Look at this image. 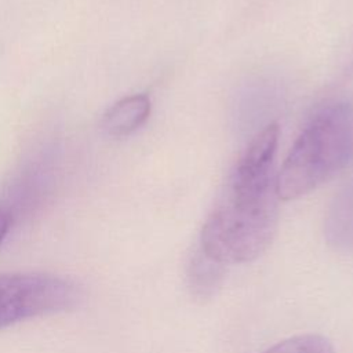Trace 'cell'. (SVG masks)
<instances>
[{
    "label": "cell",
    "mask_w": 353,
    "mask_h": 353,
    "mask_svg": "<svg viewBox=\"0 0 353 353\" xmlns=\"http://www.w3.org/2000/svg\"><path fill=\"white\" fill-rule=\"evenodd\" d=\"M279 135V125L272 123L252 138L203 225L199 247L225 265L254 261L276 233Z\"/></svg>",
    "instance_id": "6da1fadb"
},
{
    "label": "cell",
    "mask_w": 353,
    "mask_h": 353,
    "mask_svg": "<svg viewBox=\"0 0 353 353\" xmlns=\"http://www.w3.org/2000/svg\"><path fill=\"white\" fill-rule=\"evenodd\" d=\"M353 159V106L335 102L321 108L288 152L276 185L280 200L298 199L327 182Z\"/></svg>",
    "instance_id": "7a4b0ae2"
},
{
    "label": "cell",
    "mask_w": 353,
    "mask_h": 353,
    "mask_svg": "<svg viewBox=\"0 0 353 353\" xmlns=\"http://www.w3.org/2000/svg\"><path fill=\"white\" fill-rule=\"evenodd\" d=\"M81 287L62 276L43 272L0 274V331L25 320L76 307Z\"/></svg>",
    "instance_id": "3957f363"
},
{
    "label": "cell",
    "mask_w": 353,
    "mask_h": 353,
    "mask_svg": "<svg viewBox=\"0 0 353 353\" xmlns=\"http://www.w3.org/2000/svg\"><path fill=\"white\" fill-rule=\"evenodd\" d=\"M150 109V98L146 94L124 97L103 113L101 127L109 137L130 135L148 120Z\"/></svg>",
    "instance_id": "277c9868"
},
{
    "label": "cell",
    "mask_w": 353,
    "mask_h": 353,
    "mask_svg": "<svg viewBox=\"0 0 353 353\" xmlns=\"http://www.w3.org/2000/svg\"><path fill=\"white\" fill-rule=\"evenodd\" d=\"M225 279V263L205 254L200 247L190 255L186 266L188 288L196 299L212 298Z\"/></svg>",
    "instance_id": "5b68a950"
},
{
    "label": "cell",
    "mask_w": 353,
    "mask_h": 353,
    "mask_svg": "<svg viewBox=\"0 0 353 353\" xmlns=\"http://www.w3.org/2000/svg\"><path fill=\"white\" fill-rule=\"evenodd\" d=\"M325 237L338 251L353 252V183L341 192L325 219Z\"/></svg>",
    "instance_id": "8992f818"
},
{
    "label": "cell",
    "mask_w": 353,
    "mask_h": 353,
    "mask_svg": "<svg viewBox=\"0 0 353 353\" xmlns=\"http://www.w3.org/2000/svg\"><path fill=\"white\" fill-rule=\"evenodd\" d=\"M262 353H334L330 341L317 334H305L284 339Z\"/></svg>",
    "instance_id": "52a82bcc"
},
{
    "label": "cell",
    "mask_w": 353,
    "mask_h": 353,
    "mask_svg": "<svg viewBox=\"0 0 353 353\" xmlns=\"http://www.w3.org/2000/svg\"><path fill=\"white\" fill-rule=\"evenodd\" d=\"M11 225H12L11 218L3 210H0V244L3 243L6 236L8 234V230H10Z\"/></svg>",
    "instance_id": "ba28073f"
}]
</instances>
